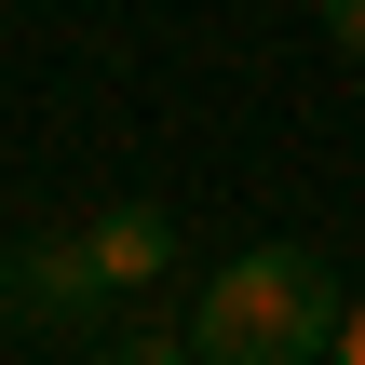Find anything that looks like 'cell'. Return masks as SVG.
I'll list each match as a JSON object with an SVG mask.
<instances>
[{
	"label": "cell",
	"mask_w": 365,
	"mask_h": 365,
	"mask_svg": "<svg viewBox=\"0 0 365 365\" xmlns=\"http://www.w3.org/2000/svg\"><path fill=\"white\" fill-rule=\"evenodd\" d=\"M81 257H95V284H163V257H176V217H163V203H108V217L81 230Z\"/></svg>",
	"instance_id": "2"
},
{
	"label": "cell",
	"mask_w": 365,
	"mask_h": 365,
	"mask_svg": "<svg viewBox=\"0 0 365 365\" xmlns=\"http://www.w3.org/2000/svg\"><path fill=\"white\" fill-rule=\"evenodd\" d=\"M108 365H190V325H176V339H122Z\"/></svg>",
	"instance_id": "4"
},
{
	"label": "cell",
	"mask_w": 365,
	"mask_h": 365,
	"mask_svg": "<svg viewBox=\"0 0 365 365\" xmlns=\"http://www.w3.org/2000/svg\"><path fill=\"white\" fill-rule=\"evenodd\" d=\"M325 41H339V54H365V0H325Z\"/></svg>",
	"instance_id": "5"
},
{
	"label": "cell",
	"mask_w": 365,
	"mask_h": 365,
	"mask_svg": "<svg viewBox=\"0 0 365 365\" xmlns=\"http://www.w3.org/2000/svg\"><path fill=\"white\" fill-rule=\"evenodd\" d=\"M325 365H365V298L339 312V352H325Z\"/></svg>",
	"instance_id": "6"
},
{
	"label": "cell",
	"mask_w": 365,
	"mask_h": 365,
	"mask_svg": "<svg viewBox=\"0 0 365 365\" xmlns=\"http://www.w3.org/2000/svg\"><path fill=\"white\" fill-rule=\"evenodd\" d=\"M14 298H27V312H81V298H95V257H81V244H54V257H14Z\"/></svg>",
	"instance_id": "3"
},
{
	"label": "cell",
	"mask_w": 365,
	"mask_h": 365,
	"mask_svg": "<svg viewBox=\"0 0 365 365\" xmlns=\"http://www.w3.org/2000/svg\"><path fill=\"white\" fill-rule=\"evenodd\" d=\"M339 312L352 298L312 244H244L190 312V365H312V352H339Z\"/></svg>",
	"instance_id": "1"
}]
</instances>
